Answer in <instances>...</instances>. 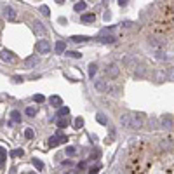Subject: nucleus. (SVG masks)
<instances>
[{
  "label": "nucleus",
  "instance_id": "473e14b6",
  "mask_svg": "<svg viewBox=\"0 0 174 174\" xmlns=\"http://www.w3.org/2000/svg\"><path fill=\"white\" fill-rule=\"evenodd\" d=\"M66 153H68V155H75V148H73V146H68V148H66Z\"/></svg>",
  "mask_w": 174,
  "mask_h": 174
},
{
  "label": "nucleus",
  "instance_id": "f3484780",
  "mask_svg": "<svg viewBox=\"0 0 174 174\" xmlns=\"http://www.w3.org/2000/svg\"><path fill=\"white\" fill-rule=\"evenodd\" d=\"M68 124H70L68 117H66V119H64V117H59V120H58V125H59V127H66Z\"/></svg>",
  "mask_w": 174,
  "mask_h": 174
},
{
  "label": "nucleus",
  "instance_id": "bb28decb",
  "mask_svg": "<svg viewBox=\"0 0 174 174\" xmlns=\"http://www.w3.org/2000/svg\"><path fill=\"white\" fill-rule=\"evenodd\" d=\"M82 125H84V119H80V117L75 119V127H82Z\"/></svg>",
  "mask_w": 174,
  "mask_h": 174
},
{
  "label": "nucleus",
  "instance_id": "c756f323",
  "mask_svg": "<svg viewBox=\"0 0 174 174\" xmlns=\"http://www.w3.org/2000/svg\"><path fill=\"white\" fill-rule=\"evenodd\" d=\"M23 155V150H16V152H10V157H21Z\"/></svg>",
  "mask_w": 174,
  "mask_h": 174
},
{
  "label": "nucleus",
  "instance_id": "9d476101",
  "mask_svg": "<svg viewBox=\"0 0 174 174\" xmlns=\"http://www.w3.org/2000/svg\"><path fill=\"white\" fill-rule=\"evenodd\" d=\"M37 61H38V59H37V56H30V58H26V59H24V66H26V68H31V66H35V64H37Z\"/></svg>",
  "mask_w": 174,
  "mask_h": 174
},
{
  "label": "nucleus",
  "instance_id": "5701e85b",
  "mask_svg": "<svg viewBox=\"0 0 174 174\" xmlns=\"http://www.w3.org/2000/svg\"><path fill=\"white\" fill-rule=\"evenodd\" d=\"M64 49H66L64 42H58V44H56V51H58V52H64Z\"/></svg>",
  "mask_w": 174,
  "mask_h": 174
},
{
  "label": "nucleus",
  "instance_id": "c9c22d12",
  "mask_svg": "<svg viewBox=\"0 0 174 174\" xmlns=\"http://www.w3.org/2000/svg\"><path fill=\"white\" fill-rule=\"evenodd\" d=\"M12 80H14V82H21L23 78H21V77H12Z\"/></svg>",
  "mask_w": 174,
  "mask_h": 174
},
{
  "label": "nucleus",
  "instance_id": "a211bd4d",
  "mask_svg": "<svg viewBox=\"0 0 174 174\" xmlns=\"http://www.w3.org/2000/svg\"><path fill=\"white\" fill-rule=\"evenodd\" d=\"M5 159H7V152L0 146V166H3V164H5Z\"/></svg>",
  "mask_w": 174,
  "mask_h": 174
},
{
  "label": "nucleus",
  "instance_id": "4be33fe9",
  "mask_svg": "<svg viewBox=\"0 0 174 174\" xmlns=\"http://www.w3.org/2000/svg\"><path fill=\"white\" fill-rule=\"evenodd\" d=\"M26 115H28V117H35V115H37V108L28 106V108H26Z\"/></svg>",
  "mask_w": 174,
  "mask_h": 174
},
{
  "label": "nucleus",
  "instance_id": "f03ea898",
  "mask_svg": "<svg viewBox=\"0 0 174 174\" xmlns=\"http://www.w3.org/2000/svg\"><path fill=\"white\" fill-rule=\"evenodd\" d=\"M153 31L174 38V0H164L152 24Z\"/></svg>",
  "mask_w": 174,
  "mask_h": 174
},
{
  "label": "nucleus",
  "instance_id": "2eb2a0df",
  "mask_svg": "<svg viewBox=\"0 0 174 174\" xmlns=\"http://www.w3.org/2000/svg\"><path fill=\"white\" fill-rule=\"evenodd\" d=\"M98 40L103 44H112V42H115V37H99Z\"/></svg>",
  "mask_w": 174,
  "mask_h": 174
},
{
  "label": "nucleus",
  "instance_id": "39448f33",
  "mask_svg": "<svg viewBox=\"0 0 174 174\" xmlns=\"http://www.w3.org/2000/svg\"><path fill=\"white\" fill-rule=\"evenodd\" d=\"M105 73H106V77H108V78H117V77H119V73H120V70H119V66H117V64H110V66H106Z\"/></svg>",
  "mask_w": 174,
  "mask_h": 174
},
{
  "label": "nucleus",
  "instance_id": "7ed1b4c3",
  "mask_svg": "<svg viewBox=\"0 0 174 174\" xmlns=\"http://www.w3.org/2000/svg\"><path fill=\"white\" fill-rule=\"evenodd\" d=\"M120 122L124 127L127 129H139L143 125V117L141 115H136V113H124L120 117Z\"/></svg>",
  "mask_w": 174,
  "mask_h": 174
},
{
  "label": "nucleus",
  "instance_id": "0eeeda50",
  "mask_svg": "<svg viewBox=\"0 0 174 174\" xmlns=\"http://www.w3.org/2000/svg\"><path fill=\"white\" fill-rule=\"evenodd\" d=\"M0 59H3V61L10 63V61H16V56H14V54H12L10 51L3 49V51H0Z\"/></svg>",
  "mask_w": 174,
  "mask_h": 174
},
{
  "label": "nucleus",
  "instance_id": "2f4dec72",
  "mask_svg": "<svg viewBox=\"0 0 174 174\" xmlns=\"http://www.w3.org/2000/svg\"><path fill=\"white\" fill-rule=\"evenodd\" d=\"M98 120H99L101 124H106V119H105V115H101V113H98Z\"/></svg>",
  "mask_w": 174,
  "mask_h": 174
},
{
  "label": "nucleus",
  "instance_id": "72a5a7b5",
  "mask_svg": "<svg viewBox=\"0 0 174 174\" xmlns=\"http://www.w3.org/2000/svg\"><path fill=\"white\" fill-rule=\"evenodd\" d=\"M84 169H85V162H80L78 164V171H84Z\"/></svg>",
  "mask_w": 174,
  "mask_h": 174
},
{
  "label": "nucleus",
  "instance_id": "f257e3e1",
  "mask_svg": "<svg viewBox=\"0 0 174 174\" xmlns=\"http://www.w3.org/2000/svg\"><path fill=\"white\" fill-rule=\"evenodd\" d=\"M125 174H174V145H141L127 159Z\"/></svg>",
  "mask_w": 174,
  "mask_h": 174
},
{
  "label": "nucleus",
  "instance_id": "c85d7f7f",
  "mask_svg": "<svg viewBox=\"0 0 174 174\" xmlns=\"http://www.w3.org/2000/svg\"><path fill=\"white\" fill-rule=\"evenodd\" d=\"M24 136H26L28 139H31V138H33V131H31V129H26V131H24Z\"/></svg>",
  "mask_w": 174,
  "mask_h": 174
},
{
  "label": "nucleus",
  "instance_id": "f704fd0d",
  "mask_svg": "<svg viewBox=\"0 0 174 174\" xmlns=\"http://www.w3.org/2000/svg\"><path fill=\"white\" fill-rule=\"evenodd\" d=\"M98 169H99V167H94V169H91V171H89V174H98Z\"/></svg>",
  "mask_w": 174,
  "mask_h": 174
},
{
  "label": "nucleus",
  "instance_id": "b1692460",
  "mask_svg": "<svg viewBox=\"0 0 174 174\" xmlns=\"http://www.w3.org/2000/svg\"><path fill=\"white\" fill-rule=\"evenodd\" d=\"M162 125H166V127H171V117H169V115L162 117Z\"/></svg>",
  "mask_w": 174,
  "mask_h": 174
},
{
  "label": "nucleus",
  "instance_id": "cd10ccee",
  "mask_svg": "<svg viewBox=\"0 0 174 174\" xmlns=\"http://www.w3.org/2000/svg\"><path fill=\"white\" fill-rule=\"evenodd\" d=\"M33 99H35V101H38V103H42V101H44L45 98H44L42 94H35V96H33Z\"/></svg>",
  "mask_w": 174,
  "mask_h": 174
},
{
  "label": "nucleus",
  "instance_id": "7c9ffc66",
  "mask_svg": "<svg viewBox=\"0 0 174 174\" xmlns=\"http://www.w3.org/2000/svg\"><path fill=\"white\" fill-rule=\"evenodd\" d=\"M68 56H71V58H80V52H75V51H71V52H66Z\"/></svg>",
  "mask_w": 174,
  "mask_h": 174
},
{
  "label": "nucleus",
  "instance_id": "e433bc0d",
  "mask_svg": "<svg viewBox=\"0 0 174 174\" xmlns=\"http://www.w3.org/2000/svg\"><path fill=\"white\" fill-rule=\"evenodd\" d=\"M119 3H120V5H125V3H127V0H119Z\"/></svg>",
  "mask_w": 174,
  "mask_h": 174
},
{
  "label": "nucleus",
  "instance_id": "9b49d317",
  "mask_svg": "<svg viewBox=\"0 0 174 174\" xmlns=\"http://www.w3.org/2000/svg\"><path fill=\"white\" fill-rule=\"evenodd\" d=\"M33 28H35V31H37V33L45 35V30H44V26H42V23H40V21H35V23H33Z\"/></svg>",
  "mask_w": 174,
  "mask_h": 174
},
{
  "label": "nucleus",
  "instance_id": "412c9836",
  "mask_svg": "<svg viewBox=\"0 0 174 174\" xmlns=\"http://www.w3.org/2000/svg\"><path fill=\"white\" fill-rule=\"evenodd\" d=\"M51 105H54V106H61V98L52 96V98H51Z\"/></svg>",
  "mask_w": 174,
  "mask_h": 174
},
{
  "label": "nucleus",
  "instance_id": "6ab92c4d",
  "mask_svg": "<svg viewBox=\"0 0 174 174\" xmlns=\"http://www.w3.org/2000/svg\"><path fill=\"white\" fill-rule=\"evenodd\" d=\"M98 71V64L96 63H92V64H89V77H94V73Z\"/></svg>",
  "mask_w": 174,
  "mask_h": 174
},
{
  "label": "nucleus",
  "instance_id": "393cba45",
  "mask_svg": "<svg viewBox=\"0 0 174 174\" xmlns=\"http://www.w3.org/2000/svg\"><path fill=\"white\" fill-rule=\"evenodd\" d=\"M31 162H33V166H35V167H37V169H38V171H42V169H44V164H42V162H40V160H37V159H33V160H31Z\"/></svg>",
  "mask_w": 174,
  "mask_h": 174
},
{
  "label": "nucleus",
  "instance_id": "4c0bfd02",
  "mask_svg": "<svg viewBox=\"0 0 174 174\" xmlns=\"http://www.w3.org/2000/svg\"><path fill=\"white\" fill-rule=\"evenodd\" d=\"M64 174H77L75 171H68V173H64Z\"/></svg>",
  "mask_w": 174,
  "mask_h": 174
},
{
  "label": "nucleus",
  "instance_id": "4468645a",
  "mask_svg": "<svg viewBox=\"0 0 174 174\" xmlns=\"http://www.w3.org/2000/svg\"><path fill=\"white\" fill-rule=\"evenodd\" d=\"M85 7H87V3H85V2H82V0L75 3V10H77V12H80V10H84Z\"/></svg>",
  "mask_w": 174,
  "mask_h": 174
},
{
  "label": "nucleus",
  "instance_id": "f8f14e48",
  "mask_svg": "<svg viewBox=\"0 0 174 174\" xmlns=\"http://www.w3.org/2000/svg\"><path fill=\"white\" fill-rule=\"evenodd\" d=\"M10 120H12L14 124H17V122H21V113H19L17 110H14V112H10Z\"/></svg>",
  "mask_w": 174,
  "mask_h": 174
},
{
  "label": "nucleus",
  "instance_id": "dca6fc26",
  "mask_svg": "<svg viewBox=\"0 0 174 174\" xmlns=\"http://www.w3.org/2000/svg\"><path fill=\"white\" fill-rule=\"evenodd\" d=\"M68 113H70V108L61 106V108H59V112H58V117H68Z\"/></svg>",
  "mask_w": 174,
  "mask_h": 174
},
{
  "label": "nucleus",
  "instance_id": "20e7f679",
  "mask_svg": "<svg viewBox=\"0 0 174 174\" xmlns=\"http://www.w3.org/2000/svg\"><path fill=\"white\" fill-rule=\"evenodd\" d=\"M35 51L40 52V54H47V52H51V44H49L47 40H40V42H37V45H35Z\"/></svg>",
  "mask_w": 174,
  "mask_h": 174
},
{
  "label": "nucleus",
  "instance_id": "423d86ee",
  "mask_svg": "<svg viewBox=\"0 0 174 174\" xmlns=\"http://www.w3.org/2000/svg\"><path fill=\"white\" fill-rule=\"evenodd\" d=\"M64 141H66V136L61 134V132H58L56 136H52V138L49 139V145H51V146H58V145H61V143H64Z\"/></svg>",
  "mask_w": 174,
  "mask_h": 174
},
{
  "label": "nucleus",
  "instance_id": "a878e982",
  "mask_svg": "<svg viewBox=\"0 0 174 174\" xmlns=\"http://www.w3.org/2000/svg\"><path fill=\"white\" fill-rule=\"evenodd\" d=\"M40 12H42L44 16H49V7H47V5H42V7H40Z\"/></svg>",
  "mask_w": 174,
  "mask_h": 174
},
{
  "label": "nucleus",
  "instance_id": "ea45409f",
  "mask_svg": "<svg viewBox=\"0 0 174 174\" xmlns=\"http://www.w3.org/2000/svg\"><path fill=\"white\" fill-rule=\"evenodd\" d=\"M30 174H35V173H30Z\"/></svg>",
  "mask_w": 174,
  "mask_h": 174
},
{
  "label": "nucleus",
  "instance_id": "ddd939ff",
  "mask_svg": "<svg viewBox=\"0 0 174 174\" xmlns=\"http://www.w3.org/2000/svg\"><path fill=\"white\" fill-rule=\"evenodd\" d=\"M80 19H82V23H94L96 16H94V14H84Z\"/></svg>",
  "mask_w": 174,
  "mask_h": 174
},
{
  "label": "nucleus",
  "instance_id": "6e6552de",
  "mask_svg": "<svg viewBox=\"0 0 174 174\" xmlns=\"http://www.w3.org/2000/svg\"><path fill=\"white\" fill-rule=\"evenodd\" d=\"M3 14H5L7 19H16V10H14L10 5H5V7H3Z\"/></svg>",
  "mask_w": 174,
  "mask_h": 174
},
{
  "label": "nucleus",
  "instance_id": "58836bf2",
  "mask_svg": "<svg viewBox=\"0 0 174 174\" xmlns=\"http://www.w3.org/2000/svg\"><path fill=\"white\" fill-rule=\"evenodd\" d=\"M56 2H58V3H63V0H56Z\"/></svg>",
  "mask_w": 174,
  "mask_h": 174
},
{
  "label": "nucleus",
  "instance_id": "aec40b11",
  "mask_svg": "<svg viewBox=\"0 0 174 174\" xmlns=\"http://www.w3.org/2000/svg\"><path fill=\"white\" fill-rule=\"evenodd\" d=\"M71 40L78 44V42H87V40H89V37H78V35H75V37H71Z\"/></svg>",
  "mask_w": 174,
  "mask_h": 174
},
{
  "label": "nucleus",
  "instance_id": "1a4fd4ad",
  "mask_svg": "<svg viewBox=\"0 0 174 174\" xmlns=\"http://www.w3.org/2000/svg\"><path fill=\"white\" fill-rule=\"evenodd\" d=\"M96 89L98 91H103V92H108V84H106V80L105 78H101V80H96Z\"/></svg>",
  "mask_w": 174,
  "mask_h": 174
}]
</instances>
